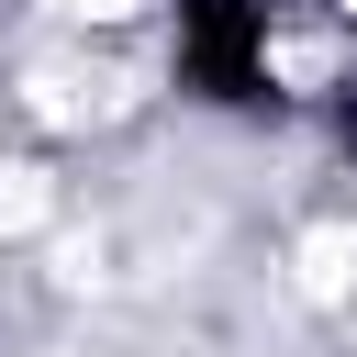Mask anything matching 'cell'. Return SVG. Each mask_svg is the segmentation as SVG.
<instances>
[{
  "mask_svg": "<svg viewBox=\"0 0 357 357\" xmlns=\"http://www.w3.org/2000/svg\"><path fill=\"white\" fill-rule=\"evenodd\" d=\"M290 268H301V301H357V223H312Z\"/></svg>",
  "mask_w": 357,
  "mask_h": 357,
  "instance_id": "cell-1",
  "label": "cell"
},
{
  "mask_svg": "<svg viewBox=\"0 0 357 357\" xmlns=\"http://www.w3.org/2000/svg\"><path fill=\"white\" fill-rule=\"evenodd\" d=\"M33 112L45 123H89V112H112V78L100 67H33Z\"/></svg>",
  "mask_w": 357,
  "mask_h": 357,
  "instance_id": "cell-2",
  "label": "cell"
},
{
  "mask_svg": "<svg viewBox=\"0 0 357 357\" xmlns=\"http://www.w3.org/2000/svg\"><path fill=\"white\" fill-rule=\"evenodd\" d=\"M45 11H56V22H134L145 0H45Z\"/></svg>",
  "mask_w": 357,
  "mask_h": 357,
  "instance_id": "cell-3",
  "label": "cell"
},
{
  "mask_svg": "<svg viewBox=\"0 0 357 357\" xmlns=\"http://www.w3.org/2000/svg\"><path fill=\"white\" fill-rule=\"evenodd\" d=\"M33 212H45V190H33L22 167H11V178H0V223H33Z\"/></svg>",
  "mask_w": 357,
  "mask_h": 357,
  "instance_id": "cell-4",
  "label": "cell"
}]
</instances>
